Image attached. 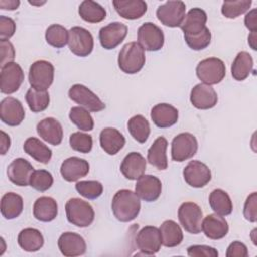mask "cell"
Returning <instances> with one entry per match:
<instances>
[{
    "mask_svg": "<svg viewBox=\"0 0 257 257\" xmlns=\"http://www.w3.org/2000/svg\"><path fill=\"white\" fill-rule=\"evenodd\" d=\"M111 210L114 217L120 222L135 220L141 210L139 196L132 190L122 189L117 191L111 201Z\"/></svg>",
    "mask_w": 257,
    "mask_h": 257,
    "instance_id": "cell-1",
    "label": "cell"
},
{
    "mask_svg": "<svg viewBox=\"0 0 257 257\" xmlns=\"http://www.w3.org/2000/svg\"><path fill=\"white\" fill-rule=\"evenodd\" d=\"M145 62V50L138 42L133 41L124 44L118 53V67L124 73L135 74L139 72L144 67Z\"/></svg>",
    "mask_w": 257,
    "mask_h": 257,
    "instance_id": "cell-2",
    "label": "cell"
},
{
    "mask_svg": "<svg viewBox=\"0 0 257 257\" xmlns=\"http://www.w3.org/2000/svg\"><path fill=\"white\" fill-rule=\"evenodd\" d=\"M65 212L68 222L76 227H88L94 220L92 206L79 198L69 199L65 204Z\"/></svg>",
    "mask_w": 257,
    "mask_h": 257,
    "instance_id": "cell-3",
    "label": "cell"
},
{
    "mask_svg": "<svg viewBox=\"0 0 257 257\" xmlns=\"http://www.w3.org/2000/svg\"><path fill=\"white\" fill-rule=\"evenodd\" d=\"M196 74L205 84H217L224 79L226 75V66L220 58H205L198 63L196 67Z\"/></svg>",
    "mask_w": 257,
    "mask_h": 257,
    "instance_id": "cell-4",
    "label": "cell"
},
{
    "mask_svg": "<svg viewBox=\"0 0 257 257\" xmlns=\"http://www.w3.org/2000/svg\"><path fill=\"white\" fill-rule=\"evenodd\" d=\"M70 51L76 56H88L93 49V37L91 33L80 26H73L68 30V42Z\"/></svg>",
    "mask_w": 257,
    "mask_h": 257,
    "instance_id": "cell-5",
    "label": "cell"
},
{
    "mask_svg": "<svg viewBox=\"0 0 257 257\" xmlns=\"http://www.w3.org/2000/svg\"><path fill=\"white\" fill-rule=\"evenodd\" d=\"M54 66L47 60H37L29 68L28 79L31 87L46 90L53 82Z\"/></svg>",
    "mask_w": 257,
    "mask_h": 257,
    "instance_id": "cell-6",
    "label": "cell"
},
{
    "mask_svg": "<svg viewBox=\"0 0 257 257\" xmlns=\"http://www.w3.org/2000/svg\"><path fill=\"white\" fill-rule=\"evenodd\" d=\"M178 218L182 227L191 234H199L202 231L203 212L194 202L183 203L178 210Z\"/></svg>",
    "mask_w": 257,
    "mask_h": 257,
    "instance_id": "cell-7",
    "label": "cell"
},
{
    "mask_svg": "<svg viewBox=\"0 0 257 257\" xmlns=\"http://www.w3.org/2000/svg\"><path fill=\"white\" fill-rule=\"evenodd\" d=\"M68 96L71 100L88 111L98 112L105 108V104L101 99L83 84H73L68 90Z\"/></svg>",
    "mask_w": 257,
    "mask_h": 257,
    "instance_id": "cell-8",
    "label": "cell"
},
{
    "mask_svg": "<svg viewBox=\"0 0 257 257\" xmlns=\"http://www.w3.org/2000/svg\"><path fill=\"white\" fill-rule=\"evenodd\" d=\"M198 150V141L193 134L181 133L172 141L171 155L173 161L184 162L193 158Z\"/></svg>",
    "mask_w": 257,
    "mask_h": 257,
    "instance_id": "cell-9",
    "label": "cell"
},
{
    "mask_svg": "<svg viewBox=\"0 0 257 257\" xmlns=\"http://www.w3.org/2000/svg\"><path fill=\"white\" fill-rule=\"evenodd\" d=\"M163 30L152 22H145L138 29V43L148 51H158L164 45Z\"/></svg>",
    "mask_w": 257,
    "mask_h": 257,
    "instance_id": "cell-10",
    "label": "cell"
},
{
    "mask_svg": "<svg viewBox=\"0 0 257 257\" xmlns=\"http://www.w3.org/2000/svg\"><path fill=\"white\" fill-rule=\"evenodd\" d=\"M136 245L142 252L141 254L146 256L155 255L160 251L162 246L160 229L155 226H146L142 228L136 237Z\"/></svg>",
    "mask_w": 257,
    "mask_h": 257,
    "instance_id": "cell-11",
    "label": "cell"
},
{
    "mask_svg": "<svg viewBox=\"0 0 257 257\" xmlns=\"http://www.w3.org/2000/svg\"><path fill=\"white\" fill-rule=\"evenodd\" d=\"M159 21L169 27H180L186 15V5L183 1H167L157 9Z\"/></svg>",
    "mask_w": 257,
    "mask_h": 257,
    "instance_id": "cell-12",
    "label": "cell"
},
{
    "mask_svg": "<svg viewBox=\"0 0 257 257\" xmlns=\"http://www.w3.org/2000/svg\"><path fill=\"white\" fill-rule=\"evenodd\" d=\"M24 80L21 66L16 62H10L1 66L0 89L2 93L11 94L19 89Z\"/></svg>",
    "mask_w": 257,
    "mask_h": 257,
    "instance_id": "cell-13",
    "label": "cell"
},
{
    "mask_svg": "<svg viewBox=\"0 0 257 257\" xmlns=\"http://www.w3.org/2000/svg\"><path fill=\"white\" fill-rule=\"evenodd\" d=\"M183 176L185 182L193 188H203L212 179L209 167L198 160L189 162L183 171Z\"/></svg>",
    "mask_w": 257,
    "mask_h": 257,
    "instance_id": "cell-14",
    "label": "cell"
},
{
    "mask_svg": "<svg viewBox=\"0 0 257 257\" xmlns=\"http://www.w3.org/2000/svg\"><path fill=\"white\" fill-rule=\"evenodd\" d=\"M127 34V26L121 22H111L99 30V41L103 48L109 50L118 46Z\"/></svg>",
    "mask_w": 257,
    "mask_h": 257,
    "instance_id": "cell-15",
    "label": "cell"
},
{
    "mask_svg": "<svg viewBox=\"0 0 257 257\" xmlns=\"http://www.w3.org/2000/svg\"><path fill=\"white\" fill-rule=\"evenodd\" d=\"M0 117L2 122L9 126L19 125L25 117L22 103L14 97H5L0 103Z\"/></svg>",
    "mask_w": 257,
    "mask_h": 257,
    "instance_id": "cell-16",
    "label": "cell"
},
{
    "mask_svg": "<svg viewBox=\"0 0 257 257\" xmlns=\"http://www.w3.org/2000/svg\"><path fill=\"white\" fill-rule=\"evenodd\" d=\"M135 193L146 202H154L159 199L162 193L161 180L155 176L144 174L137 181Z\"/></svg>",
    "mask_w": 257,
    "mask_h": 257,
    "instance_id": "cell-17",
    "label": "cell"
},
{
    "mask_svg": "<svg viewBox=\"0 0 257 257\" xmlns=\"http://www.w3.org/2000/svg\"><path fill=\"white\" fill-rule=\"evenodd\" d=\"M190 101L198 109H210L217 104L218 95L211 85L198 83L191 90Z\"/></svg>",
    "mask_w": 257,
    "mask_h": 257,
    "instance_id": "cell-18",
    "label": "cell"
},
{
    "mask_svg": "<svg viewBox=\"0 0 257 257\" xmlns=\"http://www.w3.org/2000/svg\"><path fill=\"white\" fill-rule=\"evenodd\" d=\"M34 169L32 165L23 158L14 159L7 168V177L11 183L19 187L29 185L30 177Z\"/></svg>",
    "mask_w": 257,
    "mask_h": 257,
    "instance_id": "cell-19",
    "label": "cell"
},
{
    "mask_svg": "<svg viewBox=\"0 0 257 257\" xmlns=\"http://www.w3.org/2000/svg\"><path fill=\"white\" fill-rule=\"evenodd\" d=\"M58 248L62 255L74 257L83 255L86 252V243L77 233L65 232L60 235L57 241Z\"/></svg>",
    "mask_w": 257,
    "mask_h": 257,
    "instance_id": "cell-20",
    "label": "cell"
},
{
    "mask_svg": "<svg viewBox=\"0 0 257 257\" xmlns=\"http://www.w3.org/2000/svg\"><path fill=\"white\" fill-rule=\"evenodd\" d=\"M89 172V164L84 159L70 157L63 161L60 167V174L67 182H76L85 177Z\"/></svg>",
    "mask_w": 257,
    "mask_h": 257,
    "instance_id": "cell-21",
    "label": "cell"
},
{
    "mask_svg": "<svg viewBox=\"0 0 257 257\" xmlns=\"http://www.w3.org/2000/svg\"><path fill=\"white\" fill-rule=\"evenodd\" d=\"M39 137L50 145L58 146L62 142L63 130L60 122L54 117H46L36 125Z\"/></svg>",
    "mask_w": 257,
    "mask_h": 257,
    "instance_id": "cell-22",
    "label": "cell"
},
{
    "mask_svg": "<svg viewBox=\"0 0 257 257\" xmlns=\"http://www.w3.org/2000/svg\"><path fill=\"white\" fill-rule=\"evenodd\" d=\"M147 162L145 158L137 152L128 153L120 164V172L127 180H138L145 174Z\"/></svg>",
    "mask_w": 257,
    "mask_h": 257,
    "instance_id": "cell-23",
    "label": "cell"
},
{
    "mask_svg": "<svg viewBox=\"0 0 257 257\" xmlns=\"http://www.w3.org/2000/svg\"><path fill=\"white\" fill-rule=\"evenodd\" d=\"M202 231L207 238L219 240L228 234L229 226L224 217L215 213L206 216L202 221Z\"/></svg>",
    "mask_w": 257,
    "mask_h": 257,
    "instance_id": "cell-24",
    "label": "cell"
},
{
    "mask_svg": "<svg viewBox=\"0 0 257 257\" xmlns=\"http://www.w3.org/2000/svg\"><path fill=\"white\" fill-rule=\"evenodd\" d=\"M151 118L158 127L166 128L174 125L178 121L179 111L169 103H159L152 108Z\"/></svg>",
    "mask_w": 257,
    "mask_h": 257,
    "instance_id": "cell-25",
    "label": "cell"
},
{
    "mask_svg": "<svg viewBox=\"0 0 257 257\" xmlns=\"http://www.w3.org/2000/svg\"><path fill=\"white\" fill-rule=\"evenodd\" d=\"M207 14L198 7L192 8L185 15L180 27L184 32V35H194L202 32L207 26Z\"/></svg>",
    "mask_w": 257,
    "mask_h": 257,
    "instance_id": "cell-26",
    "label": "cell"
},
{
    "mask_svg": "<svg viewBox=\"0 0 257 257\" xmlns=\"http://www.w3.org/2000/svg\"><path fill=\"white\" fill-rule=\"evenodd\" d=\"M115 11L124 19L135 20L141 18L148 9V5L143 0H113Z\"/></svg>",
    "mask_w": 257,
    "mask_h": 257,
    "instance_id": "cell-27",
    "label": "cell"
},
{
    "mask_svg": "<svg viewBox=\"0 0 257 257\" xmlns=\"http://www.w3.org/2000/svg\"><path fill=\"white\" fill-rule=\"evenodd\" d=\"M99 143L101 149L108 155L117 154L124 146L123 135L114 127H105L100 132Z\"/></svg>",
    "mask_w": 257,
    "mask_h": 257,
    "instance_id": "cell-28",
    "label": "cell"
},
{
    "mask_svg": "<svg viewBox=\"0 0 257 257\" xmlns=\"http://www.w3.org/2000/svg\"><path fill=\"white\" fill-rule=\"evenodd\" d=\"M58 213V206L56 201L51 197H40L33 205V216L36 220L41 222L53 221Z\"/></svg>",
    "mask_w": 257,
    "mask_h": 257,
    "instance_id": "cell-29",
    "label": "cell"
},
{
    "mask_svg": "<svg viewBox=\"0 0 257 257\" xmlns=\"http://www.w3.org/2000/svg\"><path fill=\"white\" fill-rule=\"evenodd\" d=\"M167 148V139L164 137H159L148 150V162L158 170H166L168 168Z\"/></svg>",
    "mask_w": 257,
    "mask_h": 257,
    "instance_id": "cell-30",
    "label": "cell"
},
{
    "mask_svg": "<svg viewBox=\"0 0 257 257\" xmlns=\"http://www.w3.org/2000/svg\"><path fill=\"white\" fill-rule=\"evenodd\" d=\"M17 242L24 251L36 252L42 248L44 239L39 230L34 228H25L18 234Z\"/></svg>",
    "mask_w": 257,
    "mask_h": 257,
    "instance_id": "cell-31",
    "label": "cell"
},
{
    "mask_svg": "<svg viewBox=\"0 0 257 257\" xmlns=\"http://www.w3.org/2000/svg\"><path fill=\"white\" fill-rule=\"evenodd\" d=\"M23 150L32 159L42 164H48L52 157L51 150L44 143L34 137L28 138L24 142Z\"/></svg>",
    "mask_w": 257,
    "mask_h": 257,
    "instance_id": "cell-32",
    "label": "cell"
},
{
    "mask_svg": "<svg viewBox=\"0 0 257 257\" xmlns=\"http://www.w3.org/2000/svg\"><path fill=\"white\" fill-rule=\"evenodd\" d=\"M162 236V245L173 248L180 245L184 239L181 227L173 220H166L160 227Z\"/></svg>",
    "mask_w": 257,
    "mask_h": 257,
    "instance_id": "cell-33",
    "label": "cell"
},
{
    "mask_svg": "<svg viewBox=\"0 0 257 257\" xmlns=\"http://www.w3.org/2000/svg\"><path fill=\"white\" fill-rule=\"evenodd\" d=\"M253 58L251 54L247 51L239 52L231 66V74L233 78L237 81L245 80L253 69Z\"/></svg>",
    "mask_w": 257,
    "mask_h": 257,
    "instance_id": "cell-34",
    "label": "cell"
},
{
    "mask_svg": "<svg viewBox=\"0 0 257 257\" xmlns=\"http://www.w3.org/2000/svg\"><path fill=\"white\" fill-rule=\"evenodd\" d=\"M23 211V199L20 195L8 192L1 199V214L7 220L17 218Z\"/></svg>",
    "mask_w": 257,
    "mask_h": 257,
    "instance_id": "cell-35",
    "label": "cell"
},
{
    "mask_svg": "<svg viewBox=\"0 0 257 257\" xmlns=\"http://www.w3.org/2000/svg\"><path fill=\"white\" fill-rule=\"evenodd\" d=\"M209 204L211 209L218 215L227 216L233 211V203L230 196L222 189H215L210 193Z\"/></svg>",
    "mask_w": 257,
    "mask_h": 257,
    "instance_id": "cell-36",
    "label": "cell"
},
{
    "mask_svg": "<svg viewBox=\"0 0 257 257\" xmlns=\"http://www.w3.org/2000/svg\"><path fill=\"white\" fill-rule=\"evenodd\" d=\"M78 14L86 22L98 23L105 18L106 11L97 2L91 0H84L80 3L78 7Z\"/></svg>",
    "mask_w": 257,
    "mask_h": 257,
    "instance_id": "cell-37",
    "label": "cell"
},
{
    "mask_svg": "<svg viewBox=\"0 0 257 257\" xmlns=\"http://www.w3.org/2000/svg\"><path fill=\"white\" fill-rule=\"evenodd\" d=\"M127 130L131 136L141 144L147 142L151 133L149 121L145 116L141 114L134 115L128 119Z\"/></svg>",
    "mask_w": 257,
    "mask_h": 257,
    "instance_id": "cell-38",
    "label": "cell"
},
{
    "mask_svg": "<svg viewBox=\"0 0 257 257\" xmlns=\"http://www.w3.org/2000/svg\"><path fill=\"white\" fill-rule=\"evenodd\" d=\"M25 99L32 112H40L45 110L50 102L49 93L46 90H38L33 87L27 90Z\"/></svg>",
    "mask_w": 257,
    "mask_h": 257,
    "instance_id": "cell-39",
    "label": "cell"
},
{
    "mask_svg": "<svg viewBox=\"0 0 257 257\" xmlns=\"http://www.w3.org/2000/svg\"><path fill=\"white\" fill-rule=\"evenodd\" d=\"M45 39L53 47H64L68 42V30L60 24H51L45 31Z\"/></svg>",
    "mask_w": 257,
    "mask_h": 257,
    "instance_id": "cell-40",
    "label": "cell"
},
{
    "mask_svg": "<svg viewBox=\"0 0 257 257\" xmlns=\"http://www.w3.org/2000/svg\"><path fill=\"white\" fill-rule=\"evenodd\" d=\"M69 118L79 130L89 132L93 130L94 121L87 109L81 106H74L69 111Z\"/></svg>",
    "mask_w": 257,
    "mask_h": 257,
    "instance_id": "cell-41",
    "label": "cell"
},
{
    "mask_svg": "<svg viewBox=\"0 0 257 257\" xmlns=\"http://www.w3.org/2000/svg\"><path fill=\"white\" fill-rule=\"evenodd\" d=\"M252 4L251 0H239V1H225L222 4L221 12L229 19H235L240 15L246 13Z\"/></svg>",
    "mask_w": 257,
    "mask_h": 257,
    "instance_id": "cell-42",
    "label": "cell"
},
{
    "mask_svg": "<svg viewBox=\"0 0 257 257\" xmlns=\"http://www.w3.org/2000/svg\"><path fill=\"white\" fill-rule=\"evenodd\" d=\"M75 189L82 197L94 200L101 196L103 192V186L98 181H80L75 185Z\"/></svg>",
    "mask_w": 257,
    "mask_h": 257,
    "instance_id": "cell-43",
    "label": "cell"
},
{
    "mask_svg": "<svg viewBox=\"0 0 257 257\" xmlns=\"http://www.w3.org/2000/svg\"><path fill=\"white\" fill-rule=\"evenodd\" d=\"M53 184V177L46 170H35L29 181V186L39 192L47 191Z\"/></svg>",
    "mask_w": 257,
    "mask_h": 257,
    "instance_id": "cell-44",
    "label": "cell"
},
{
    "mask_svg": "<svg viewBox=\"0 0 257 257\" xmlns=\"http://www.w3.org/2000/svg\"><path fill=\"white\" fill-rule=\"evenodd\" d=\"M69 145L72 150L79 153H89L92 149V138L90 135L75 132L69 137Z\"/></svg>",
    "mask_w": 257,
    "mask_h": 257,
    "instance_id": "cell-45",
    "label": "cell"
},
{
    "mask_svg": "<svg viewBox=\"0 0 257 257\" xmlns=\"http://www.w3.org/2000/svg\"><path fill=\"white\" fill-rule=\"evenodd\" d=\"M188 46L193 50H202L209 46L211 42V31L206 27L202 32L194 35H184Z\"/></svg>",
    "mask_w": 257,
    "mask_h": 257,
    "instance_id": "cell-46",
    "label": "cell"
},
{
    "mask_svg": "<svg viewBox=\"0 0 257 257\" xmlns=\"http://www.w3.org/2000/svg\"><path fill=\"white\" fill-rule=\"evenodd\" d=\"M243 215L249 222L255 223L257 221V193L253 192L249 195L244 204Z\"/></svg>",
    "mask_w": 257,
    "mask_h": 257,
    "instance_id": "cell-47",
    "label": "cell"
},
{
    "mask_svg": "<svg viewBox=\"0 0 257 257\" xmlns=\"http://www.w3.org/2000/svg\"><path fill=\"white\" fill-rule=\"evenodd\" d=\"M190 257H218V251L207 245H193L187 249Z\"/></svg>",
    "mask_w": 257,
    "mask_h": 257,
    "instance_id": "cell-48",
    "label": "cell"
},
{
    "mask_svg": "<svg viewBox=\"0 0 257 257\" xmlns=\"http://www.w3.org/2000/svg\"><path fill=\"white\" fill-rule=\"evenodd\" d=\"M16 30V24L10 17L0 16V40H8L13 36Z\"/></svg>",
    "mask_w": 257,
    "mask_h": 257,
    "instance_id": "cell-49",
    "label": "cell"
},
{
    "mask_svg": "<svg viewBox=\"0 0 257 257\" xmlns=\"http://www.w3.org/2000/svg\"><path fill=\"white\" fill-rule=\"evenodd\" d=\"M1 49V66L13 62L15 58V50L9 40H0Z\"/></svg>",
    "mask_w": 257,
    "mask_h": 257,
    "instance_id": "cell-50",
    "label": "cell"
},
{
    "mask_svg": "<svg viewBox=\"0 0 257 257\" xmlns=\"http://www.w3.org/2000/svg\"><path fill=\"white\" fill-rule=\"evenodd\" d=\"M248 254L246 245L240 241L232 242L226 251L227 257H247Z\"/></svg>",
    "mask_w": 257,
    "mask_h": 257,
    "instance_id": "cell-51",
    "label": "cell"
},
{
    "mask_svg": "<svg viewBox=\"0 0 257 257\" xmlns=\"http://www.w3.org/2000/svg\"><path fill=\"white\" fill-rule=\"evenodd\" d=\"M257 9H252L249 11L245 16V26L251 31L256 32L257 31Z\"/></svg>",
    "mask_w": 257,
    "mask_h": 257,
    "instance_id": "cell-52",
    "label": "cell"
},
{
    "mask_svg": "<svg viewBox=\"0 0 257 257\" xmlns=\"http://www.w3.org/2000/svg\"><path fill=\"white\" fill-rule=\"evenodd\" d=\"M20 5V1L18 0H1L0 1V8L3 10H15Z\"/></svg>",
    "mask_w": 257,
    "mask_h": 257,
    "instance_id": "cell-53",
    "label": "cell"
},
{
    "mask_svg": "<svg viewBox=\"0 0 257 257\" xmlns=\"http://www.w3.org/2000/svg\"><path fill=\"white\" fill-rule=\"evenodd\" d=\"M10 138L9 136L1 131V155H5L6 152L9 150L10 148Z\"/></svg>",
    "mask_w": 257,
    "mask_h": 257,
    "instance_id": "cell-54",
    "label": "cell"
},
{
    "mask_svg": "<svg viewBox=\"0 0 257 257\" xmlns=\"http://www.w3.org/2000/svg\"><path fill=\"white\" fill-rule=\"evenodd\" d=\"M248 43L252 49L256 50V32H251L248 37Z\"/></svg>",
    "mask_w": 257,
    "mask_h": 257,
    "instance_id": "cell-55",
    "label": "cell"
}]
</instances>
